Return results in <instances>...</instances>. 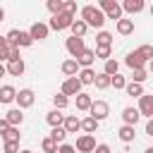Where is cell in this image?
<instances>
[{"label":"cell","instance_id":"1","mask_svg":"<svg viewBox=\"0 0 153 153\" xmlns=\"http://www.w3.org/2000/svg\"><path fill=\"white\" fill-rule=\"evenodd\" d=\"M81 19L86 22V26H93V29H100L105 24V12L93 7V5H86L81 7Z\"/></svg>","mask_w":153,"mask_h":153},{"label":"cell","instance_id":"2","mask_svg":"<svg viewBox=\"0 0 153 153\" xmlns=\"http://www.w3.org/2000/svg\"><path fill=\"white\" fill-rule=\"evenodd\" d=\"M72 22H74L72 14H67V12H57V14L50 17V24H48V26H50L53 31H65V29L72 26Z\"/></svg>","mask_w":153,"mask_h":153},{"label":"cell","instance_id":"3","mask_svg":"<svg viewBox=\"0 0 153 153\" xmlns=\"http://www.w3.org/2000/svg\"><path fill=\"white\" fill-rule=\"evenodd\" d=\"M60 93H65L67 98H69V96H76V93H81V81H79L76 76H67V79L62 81Z\"/></svg>","mask_w":153,"mask_h":153},{"label":"cell","instance_id":"4","mask_svg":"<svg viewBox=\"0 0 153 153\" xmlns=\"http://www.w3.org/2000/svg\"><path fill=\"white\" fill-rule=\"evenodd\" d=\"M88 112H91V117H96V120L100 122V120H105V117L110 115V105H108L105 100H93L91 108H88Z\"/></svg>","mask_w":153,"mask_h":153},{"label":"cell","instance_id":"5","mask_svg":"<svg viewBox=\"0 0 153 153\" xmlns=\"http://www.w3.org/2000/svg\"><path fill=\"white\" fill-rule=\"evenodd\" d=\"M14 100H17V108H22V110L24 108H31L33 100H36V93L31 88H22V91H17V98Z\"/></svg>","mask_w":153,"mask_h":153},{"label":"cell","instance_id":"6","mask_svg":"<svg viewBox=\"0 0 153 153\" xmlns=\"http://www.w3.org/2000/svg\"><path fill=\"white\" fill-rule=\"evenodd\" d=\"M79 153H93V148H96V139H93V134H81L79 139H76V146H74Z\"/></svg>","mask_w":153,"mask_h":153},{"label":"cell","instance_id":"7","mask_svg":"<svg viewBox=\"0 0 153 153\" xmlns=\"http://www.w3.org/2000/svg\"><path fill=\"white\" fill-rule=\"evenodd\" d=\"M29 33H31V38H33V41H45V38H48V33H50V26H48V24H43V22H33V24H31V29H29Z\"/></svg>","mask_w":153,"mask_h":153},{"label":"cell","instance_id":"8","mask_svg":"<svg viewBox=\"0 0 153 153\" xmlns=\"http://www.w3.org/2000/svg\"><path fill=\"white\" fill-rule=\"evenodd\" d=\"M136 110H139L143 117L151 120V117H153V96H151V93H143V96L139 98V108H136Z\"/></svg>","mask_w":153,"mask_h":153},{"label":"cell","instance_id":"9","mask_svg":"<svg viewBox=\"0 0 153 153\" xmlns=\"http://www.w3.org/2000/svg\"><path fill=\"white\" fill-rule=\"evenodd\" d=\"M65 48H67V53H69L72 57H76L86 45H84V38H79V36H69L67 43H65Z\"/></svg>","mask_w":153,"mask_h":153},{"label":"cell","instance_id":"10","mask_svg":"<svg viewBox=\"0 0 153 153\" xmlns=\"http://www.w3.org/2000/svg\"><path fill=\"white\" fill-rule=\"evenodd\" d=\"M62 129H65L67 134H76V131L81 129V120H79L76 115H65V122H62Z\"/></svg>","mask_w":153,"mask_h":153},{"label":"cell","instance_id":"11","mask_svg":"<svg viewBox=\"0 0 153 153\" xmlns=\"http://www.w3.org/2000/svg\"><path fill=\"white\" fill-rule=\"evenodd\" d=\"M74 60L79 62V67H91V65L96 62V53H93L91 48H84V50H81V53L74 57Z\"/></svg>","mask_w":153,"mask_h":153},{"label":"cell","instance_id":"12","mask_svg":"<svg viewBox=\"0 0 153 153\" xmlns=\"http://www.w3.org/2000/svg\"><path fill=\"white\" fill-rule=\"evenodd\" d=\"M143 7H146V2H143V0H122V12H129V14H139Z\"/></svg>","mask_w":153,"mask_h":153},{"label":"cell","instance_id":"13","mask_svg":"<svg viewBox=\"0 0 153 153\" xmlns=\"http://www.w3.org/2000/svg\"><path fill=\"white\" fill-rule=\"evenodd\" d=\"M124 62H127V67H129V69H143V65H146V60H143L136 50H131V53L127 55V60H124Z\"/></svg>","mask_w":153,"mask_h":153},{"label":"cell","instance_id":"14","mask_svg":"<svg viewBox=\"0 0 153 153\" xmlns=\"http://www.w3.org/2000/svg\"><path fill=\"white\" fill-rule=\"evenodd\" d=\"M7 74H12V76H22L24 74V69H26V65H24V60H7Z\"/></svg>","mask_w":153,"mask_h":153},{"label":"cell","instance_id":"15","mask_svg":"<svg viewBox=\"0 0 153 153\" xmlns=\"http://www.w3.org/2000/svg\"><path fill=\"white\" fill-rule=\"evenodd\" d=\"M5 120H7L12 127H19V124L24 122V112H22V108H12V110H7V112H5Z\"/></svg>","mask_w":153,"mask_h":153},{"label":"cell","instance_id":"16","mask_svg":"<svg viewBox=\"0 0 153 153\" xmlns=\"http://www.w3.org/2000/svg\"><path fill=\"white\" fill-rule=\"evenodd\" d=\"M60 69H62V74H65V76H76V74H79V62H76L74 57H69V60H65V62H62V67H60Z\"/></svg>","mask_w":153,"mask_h":153},{"label":"cell","instance_id":"17","mask_svg":"<svg viewBox=\"0 0 153 153\" xmlns=\"http://www.w3.org/2000/svg\"><path fill=\"white\" fill-rule=\"evenodd\" d=\"M122 120H124V124H131V127H134V124L141 120V112H139L136 108H124V110H122Z\"/></svg>","mask_w":153,"mask_h":153},{"label":"cell","instance_id":"18","mask_svg":"<svg viewBox=\"0 0 153 153\" xmlns=\"http://www.w3.org/2000/svg\"><path fill=\"white\" fill-rule=\"evenodd\" d=\"M45 122L50 124V127H62V122H65V115H62V110H50L48 115H45Z\"/></svg>","mask_w":153,"mask_h":153},{"label":"cell","instance_id":"19","mask_svg":"<svg viewBox=\"0 0 153 153\" xmlns=\"http://www.w3.org/2000/svg\"><path fill=\"white\" fill-rule=\"evenodd\" d=\"M69 31H72V36L84 38V36H86V31H88V26H86V22H84V19H74V22H72V26H69Z\"/></svg>","mask_w":153,"mask_h":153},{"label":"cell","instance_id":"20","mask_svg":"<svg viewBox=\"0 0 153 153\" xmlns=\"http://www.w3.org/2000/svg\"><path fill=\"white\" fill-rule=\"evenodd\" d=\"M14 98H17V88H14V86H10V84H7V86H2V88H0V103H5V105H7V103H12Z\"/></svg>","mask_w":153,"mask_h":153},{"label":"cell","instance_id":"21","mask_svg":"<svg viewBox=\"0 0 153 153\" xmlns=\"http://www.w3.org/2000/svg\"><path fill=\"white\" fill-rule=\"evenodd\" d=\"M117 33H120V36L134 33V19H120V22H117Z\"/></svg>","mask_w":153,"mask_h":153},{"label":"cell","instance_id":"22","mask_svg":"<svg viewBox=\"0 0 153 153\" xmlns=\"http://www.w3.org/2000/svg\"><path fill=\"white\" fill-rule=\"evenodd\" d=\"M76 79L81 81V86H84V84H93V79H96V72H93L91 67H81V69H79V74H76Z\"/></svg>","mask_w":153,"mask_h":153},{"label":"cell","instance_id":"23","mask_svg":"<svg viewBox=\"0 0 153 153\" xmlns=\"http://www.w3.org/2000/svg\"><path fill=\"white\" fill-rule=\"evenodd\" d=\"M124 91H127V96H131V98H141V96H143V86H141V84H134V81H127Z\"/></svg>","mask_w":153,"mask_h":153},{"label":"cell","instance_id":"24","mask_svg":"<svg viewBox=\"0 0 153 153\" xmlns=\"http://www.w3.org/2000/svg\"><path fill=\"white\" fill-rule=\"evenodd\" d=\"M98 124H100V122H98V120H96V117H91V115H88V117H84V120H81V129H84V131H86V134H93V131H96V129H98Z\"/></svg>","mask_w":153,"mask_h":153},{"label":"cell","instance_id":"25","mask_svg":"<svg viewBox=\"0 0 153 153\" xmlns=\"http://www.w3.org/2000/svg\"><path fill=\"white\" fill-rule=\"evenodd\" d=\"M134 136H136V131H134V127H131V124L120 127V139H122L124 143H131V141H134Z\"/></svg>","mask_w":153,"mask_h":153},{"label":"cell","instance_id":"26","mask_svg":"<svg viewBox=\"0 0 153 153\" xmlns=\"http://www.w3.org/2000/svg\"><path fill=\"white\" fill-rule=\"evenodd\" d=\"M91 103H93V100H91V96H88V93H84V91H81V93H76V110H88V108H91Z\"/></svg>","mask_w":153,"mask_h":153},{"label":"cell","instance_id":"27","mask_svg":"<svg viewBox=\"0 0 153 153\" xmlns=\"http://www.w3.org/2000/svg\"><path fill=\"white\" fill-rule=\"evenodd\" d=\"M105 19H115V22H120L122 19V5H112L110 10H105Z\"/></svg>","mask_w":153,"mask_h":153},{"label":"cell","instance_id":"28","mask_svg":"<svg viewBox=\"0 0 153 153\" xmlns=\"http://www.w3.org/2000/svg\"><path fill=\"white\" fill-rule=\"evenodd\" d=\"M96 45H112V33H110V31H98Z\"/></svg>","mask_w":153,"mask_h":153},{"label":"cell","instance_id":"29","mask_svg":"<svg viewBox=\"0 0 153 153\" xmlns=\"http://www.w3.org/2000/svg\"><path fill=\"white\" fill-rule=\"evenodd\" d=\"M31 43H33L31 33H29V31H19V38H17V48H29Z\"/></svg>","mask_w":153,"mask_h":153},{"label":"cell","instance_id":"30","mask_svg":"<svg viewBox=\"0 0 153 153\" xmlns=\"http://www.w3.org/2000/svg\"><path fill=\"white\" fill-rule=\"evenodd\" d=\"M96 57H100V60H110V55H112V45H96Z\"/></svg>","mask_w":153,"mask_h":153},{"label":"cell","instance_id":"31","mask_svg":"<svg viewBox=\"0 0 153 153\" xmlns=\"http://www.w3.org/2000/svg\"><path fill=\"white\" fill-rule=\"evenodd\" d=\"M53 105H55L57 110H65V108L69 105V98H67L65 93H55V96H53Z\"/></svg>","mask_w":153,"mask_h":153},{"label":"cell","instance_id":"32","mask_svg":"<svg viewBox=\"0 0 153 153\" xmlns=\"http://www.w3.org/2000/svg\"><path fill=\"white\" fill-rule=\"evenodd\" d=\"M50 139H53L55 143H65V139H67V131H65L62 127H53V131H50Z\"/></svg>","mask_w":153,"mask_h":153},{"label":"cell","instance_id":"33","mask_svg":"<svg viewBox=\"0 0 153 153\" xmlns=\"http://www.w3.org/2000/svg\"><path fill=\"white\" fill-rule=\"evenodd\" d=\"M45 7H48V12H50V14H57V12H62L65 0H45Z\"/></svg>","mask_w":153,"mask_h":153},{"label":"cell","instance_id":"34","mask_svg":"<svg viewBox=\"0 0 153 153\" xmlns=\"http://www.w3.org/2000/svg\"><path fill=\"white\" fill-rule=\"evenodd\" d=\"M117 69H120V65H117V60H105V67H103V74H108V76H112V74H117Z\"/></svg>","mask_w":153,"mask_h":153},{"label":"cell","instance_id":"35","mask_svg":"<svg viewBox=\"0 0 153 153\" xmlns=\"http://www.w3.org/2000/svg\"><path fill=\"white\" fill-rule=\"evenodd\" d=\"M93 84H96V88H100V91H103V88H108V86H110V76L100 72V74H96V79H93Z\"/></svg>","mask_w":153,"mask_h":153},{"label":"cell","instance_id":"36","mask_svg":"<svg viewBox=\"0 0 153 153\" xmlns=\"http://www.w3.org/2000/svg\"><path fill=\"white\" fill-rule=\"evenodd\" d=\"M0 136H2L5 141H19V139H22V134H19V127H10V129H7L5 134H0Z\"/></svg>","mask_w":153,"mask_h":153},{"label":"cell","instance_id":"37","mask_svg":"<svg viewBox=\"0 0 153 153\" xmlns=\"http://www.w3.org/2000/svg\"><path fill=\"white\" fill-rule=\"evenodd\" d=\"M41 148H43V153H57V143H55L50 136H45V139L41 141Z\"/></svg>","mask_w":153,"mask_h":153},{"label":"cell","instance_id":"38","mask_svg":"<svg viewBox=\"0 0 153 153\" xmlns=\"http://www.w3.org/2000/svg\"><path fill=\"white\" fill-rule=\"evenodd\" d=\"M148 79V72L146 69H131V81L134 84H143Z\"/></svg>","mask_w":153,"mask_h":153},{"label":"cell","instance_id":"39","mask_svg":"<svg viewBox=\"0 0 153 153\" xmlns=\"http://www.w3.org/2000/svg\"><path fill=\"white\" fill-rule=\"evenodd\" d=\"M10 57V45H7V38L0 36V62H7Z\"/></svg>","mask_w":153,"mask_h":153},{"label":"cell","instance_id":"40","mask_svg":"<svg viewBox=\"0 0 153 153\" xmlns=\"http://www.w3.org/2000/svg\"><path fill=\"white\" fill-rule=\"evenodd\" d=\"M136 53H139L146 62H151V60H153V45H141V48H136Z\"/></svg>","mask_w":153,"mask_h":153},{"label":"cell","instance_id":"41","mask_svg":"<svg viewBox=\"0 0 153 153\" xmlns=\"http://www.w3.org/2000/svg\"><path fill=\"white\" fill-rule=\"evenodd\" d=\"M110 86H115V88H124V86H127V79H124L122 74H112V76H110Z\"/></svg>","mask_w":153,"mask_h":153},{"label":"cell","instance_id":"42","mask_svg":"<svg viewBox=\"0 0 153 153\" xmlns=\"http://www.w3.org/2000/svg\"><path fill=\"white\" fill-rule=\"evenodd\" d=\"M5 38H7V45H10V48H17V38H19V29H12V31H10V33H7Z\"/></svg>","mask_w":153,"mask_h":153},{"label":"cell","instance_id":"43","mask_svg":"<svg viewBox=\"0 0 153 153\" xmlns=\"http://www.w3.org/2000/svg\"><path fill=\"white\" fill-rule=\"evenodd\" d=\"M62 12H67V14H76V0H65V7H62Z\"/></svg>","mask_w":153,"mask_h":153},{"label":"cell","instance_id":"44","mask_svg":"<svg viewBox=\"0 0 153 153\" xmlns=\"http://www.w3.org/2000/svg\"><path fill=\"white\" fill-rule=\"evenodd\" d=\"M2 151L5 153H19V141H5Z\"/></svg>","mask_w":153,"mask_h":153},{"label":"cell","instance_id":"45","mask_svg":"<svg viewBox=\"0 0 153 153\" xmlns=\"http://www.w3.org/2000/svg\"><path fill=\"white\" fill-rule=\"evenodd\" d=\"M115 2H117V0H98V10H103V12H105V10H110Z\"/></svg>","mask_w":153,"mask_h":153},{"label":"cell","instance_id":"46","mask_svg":"<svg viewBox=\"0 0 153 153\" xmlns=\"http://www.w3.org/2000/svg\"><path fill=\"white\" fill-rule=\"evenodd\" d=\"M57 153H76V148L69 146V143H60V146H57Z\"/></svg>","mask_w":153,"mask_h":153},{"label":"cell","instance_id":"47","mask_svg":"<svg viewBox=\"0 0 153 153\" xmlns=\"http://www.w3.org/2000/svg\"><path fill=\"white\" fill-rule=\"evenodd\" d=\"M93 153H110V146H108V143H96Z\"/></svg>","mask_w":153,"mask_h":153},{"label":"cell","instance_id":"48","mask_svg":"<svg viewBox=\"0 0 153 153\" xmlns=\"http://www.w3.org/2000/svg\"><path fill=\"white\" fill-rule=\"evenodd\" d=\"M7 60H22V55H19V48H10V57Z\"/></svg>","mask_w":153,"mask_h":153},{"label":"cell","instance_id":"49","mask_svg":"<svg viewBox=\"0 0 153 153\" xmlns=\"http://www.w3.org/2000/svg\"><path fill=\"white\" fill-rule=\"evenodd\" d=\"M10 127H12V124H10V122H7L5 117H0V134H5V131H7Z\"/></svg>","mask_w":153,"mask_h":153},{"label":"cell","instance_id":"50","mask_svg":"<svg viewBox=\"0 0 153 153\" xmlns=\"http://www.w3.org/2000/svg\"><path fill=\"white\" fill-rule=\"evenodd\" d=\"M146 134H148V136H153V117L146 122Z\"/></svg>","mask_w":153,"mask_h":153},{"label":"cell","instance_id":"51","mask_svg":"<svg viewBox=\"0 0 153 153\" xmlns=\"http://www.w3.org/2000/svg\"><path fill=\"white\" fill-rule=\"evenodd\" d=\"M5 74H7V67H5V65H2V62H0V79H2V76H5Z\"/></svg>","mask_w":153,"mask_h":153},{"label":"cell","instance_id":"52","mask_svg":"<svg viewBox=\"0 0 153 153\" xmlns=\"http://www.w3.org/2000/svg\"><path fill=\"white\" fill-rule=\"evenodd\" d=\"M19 153H33V151H31V148H22Z\"/></svg>","mask_w":153,"mask_h":153},{"label":"cell","instance_id":"53","mask_svg":"<svg viewBox=\"0 0 153 153\" xmlns=\"http://www.w3.org/2000/svg\"><path fill=\"white\" fill-rule=\"evenodd\" d=\"M2 19H5V10L0 7V22H2Z\"/></svg>","mask_w":153,"mask_h":153},{"label":"cell","instance_id":"54","mask_svg":"<svg viewBox=\"0 0 153 153\" xmlns=\"http://www.w3.org/2000/svg\"><path fill=\"white\" fill-rule=\"evenodd\" d=\"M148 69H151V74H153V60H151V62H148Z\"/></svg>","mask_w":153,"mask_h":153},{"label":"cell","instance_id":"55","mask_svg":"<svg viewBox=\"0 0 153 153\" xmlns=\"http://www.w3.org/2000/svg\"><path fill=\"white\" fill-rule=\"evenodd\" d=\"M146 153H153V146H151V148H146Z\"/></svg>","mask_w":153,"mask_h":153},{"label":"cell","instance_id":"56","mask_svg":"<svg viewBox=\"0 0 153 153\" xmlns=\"http://www.w3.org/2000/svg\"><path fill=\"white\" fill-rule=\"evenodd\" d=\"M151 17H153V5H151Z\"/></svg>","mask_w":153,"mask_h":153}]
</instances>
